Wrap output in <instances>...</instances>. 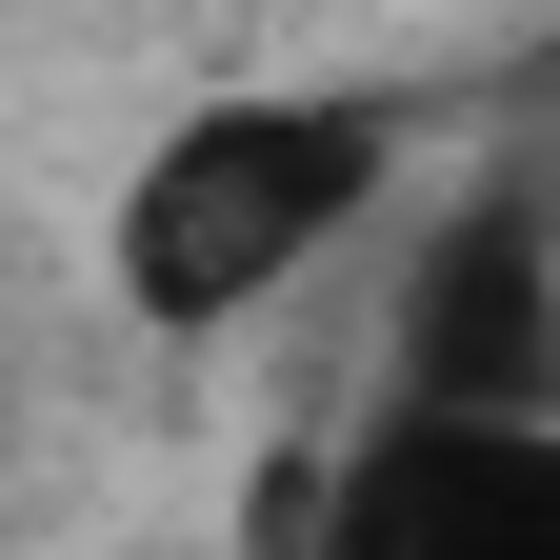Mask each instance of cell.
I'll list each match as a JSON object with an SVG mask.
<instances>
[{
	"instance_id": "cell-1",
	"label": "cell",
	"mask_w": 560,
	"mask_h": 560,
	"mask_svg": "<svg viewBox=\"0 0 560 560\" xmlns=\"http://www.w3.org/2000/svg\"><path fill=\"white\" fill-rule=\"evenodd\" d=\"M381 200H400V81H221V101H180L120 161L101 301L161 340V361H200V340H241L260 301H301Z\"/></svg>"
},
{
	"instance_id": "cell-2",
	"label": "cell",
	"mask_w": 560,
	"mask_h": 560,
	"mask_svg": "<svg viewBox=\"0 0 560 560\" xmlns=\"http://www.w3.org/2000/svg\"><path fill=\"white\" fill-rule=\"evenodd\" d=\"M280 560H560V420H521V400H381L301 480Z\"/></svg>"
},
{
	"instance_id": "cell-3",
	"label": "cell",
	"mask_w": 560,
	"mask_h": 560,
	"mask_svg": "<svg viewBox=\"0 0 560 560\" xmlns=\"http://www.w3.org/2000/svg\"><path fill=\"white\" fill-rule=\"evenodd\" d=\"M381 400H521V420H560V301H540V200L521 180H460V221L420 241Z\"/></svg>"
}]
</instances>
